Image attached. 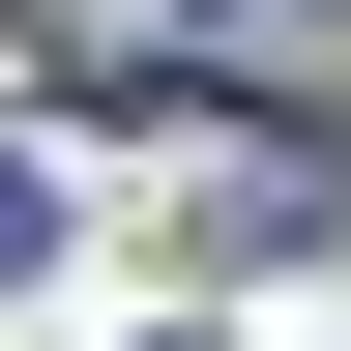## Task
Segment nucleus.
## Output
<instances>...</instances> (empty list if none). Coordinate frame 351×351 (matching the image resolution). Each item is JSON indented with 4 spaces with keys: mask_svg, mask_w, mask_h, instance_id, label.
Listing matches in <instances>:
<instances>
[{
    "mask_svg": "<svg viewBox=\"0 0 351 351\" xmlns=\"http://www.w3.org/2000/svg\"><path fill=\"white\" fill-rule=\"evenodd\" d=\"M29 263H59V176H29V147H0V293H29Z\"/></svg>",
    "mask_w": 351,
    "mask_h": 351,
    "instance_id": "nucleus-1",
    "label": "nucleus"
},
{
    "mask_svg": "<svg viewBox=\"0 0 351 351\" xmlns=\"http://www.w3.org/2000/svg\"><path fill=\"white\" fill-rule=\"evenodd\" d=\"M147 351H205V322H147Z\"/></svg>",
    "mask_w": 351,
    "mask_h": 351,
    "instance_id": "nucleus-3",
    "label": "nucleus"
},
{
    "mask_svg": "<svg viewBox=\"0 0 351 351\" xmlns=\"http://www.w3.org/2000/svg\"><path fill=\"white\" fill-rule=\"evenodd\" d=\"M293 29H351V0H293Z\"/></svg>",
    "mask_w": 351,
    "mask_h": 351,
    "instance_id": "nucleus-2",
    "label": "nucleus"
}]
</instances>
